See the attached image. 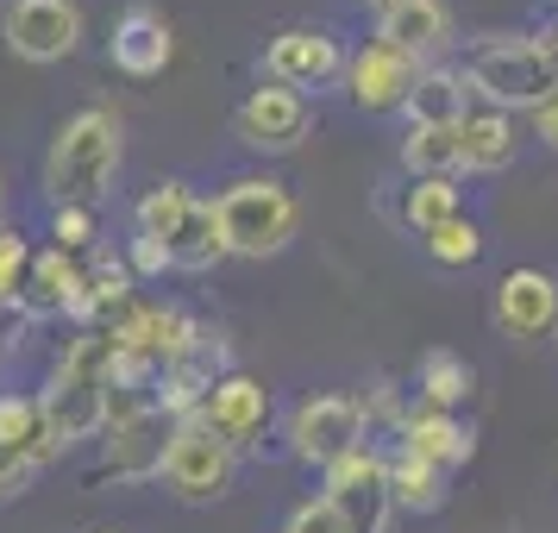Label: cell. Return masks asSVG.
I'll return each mask as SVG.
<instances>
[{
	"label": "cell",
	"instance_id": "cell-1",
	"mask_svg": "<svg viewBox=\"0 0 558 533\" xmlns=\"http://www.w3.org/2000/svg\"><path fill=\"white\" fill-rule=\"evenodd\" d=\"M120 113L113 107H76L57 126L45 152V202L51 207H95L120 177Z\"/></svg>",
	"mask_w": 558,
	"mask_h": 533
},
{
	"label": "cell",
	"instance_id": "cell-2",
	"mask_svg": "<svg viewBox=\"0 0 558 533\" xmlns=\"http://www.w3.org/2000/svg\"><path fill=\"white\" fill-rule=\"evenodd\" d=\"M214 214H220V239H227V257H270L295 239V220L302 207L289 195V182L277 177H239L214 195Z\"/></svg>",
	"mask_w": 558,
	"mask_h": 533
},
{
	"label": "cell",
	"instance_id": "cell-3",
	"mask_svg": "<svg viewBox=\"0 0 558 533\" xmlns=\"http://www.w3.org/2000/svg\"><path fill=\"white\" fill-rule=\"evenodd\" d=\"M464 88L471 95H483V101L496 107V113H508V107H546L558 95V76L553 63H546V51H539V38H483L477 51L464 57Z\"/></svg>",
	"mask_w": 558,
	"mask_h": 533
},
{
	"label": "cell",
	"instance_id": "cell-4",
	"mask_svg": "<svg viewBox=\"0 0 558 533\" xmlns=\"http://www.w3.org/2000/svg\"><path fill=\"white\" fill-rule=\"evenodd\" d=\"M157 477H163V489L177 502H220L232 489V477H239V452L214 427H202V421H177Z\"/></svg>",
	"mask_w": 558,
	"mask_h": 533
},
{
	"label": "cell",
	"instance_id": "cell-5",
	"mask_svg": "<svg viewBox=\"0 0 558 533\" xmlns=\"http://www.w3.org/2000/svg\"><path fill=\"white\" fill-rule=\"evenodd\" d=\"M364 439H371V427H364L357 396H307V402L289 414V452L302 458V464H314V471L339 464V458L357 452Z\"/></svg>",
	"mask_w": 558,
	"mask_h": 533
},
{
	"label": "cell",
	"instance_id": "cell-6",
	"mask_svg": "<svg viewBox=\"0 0 558 533\" xmlns=\"http://www.w3.org/2000/svg\"><path fill=\"white\" fill-rule=\"evenodd\" d=\"M327 502L345 514L352 533H389V477H383V452L364 439L357 452H345L339 464H327Z\"/></svg>",
	"mask_w": 558,
	"mask_h": 533
},
{
	"label": "cell",
	"instance_id": "cell-7",
	"mask_svg": "<svg viewBox=\"0 0 558 533\" xmlns=\"http://www.w3.org/2000/svg\"><path fill=\"white\" fill-rule=\"evenodd\" d=\"M0 32L20 63H63L82 45V7L76 0H13Z\"/></svg>",
	"mask_w": 558,
	"mask_h": 533
},
{
	"label": "cell",
	"instance_id": "cell-8",
	"mask_svg": "<svg viewBox=\"0 0 558 533\" xmlns=\"http://www.w3.org/2000/svg\"><path fill=\"white\" fill-rule=\"evenodd\" d=\"M38 414H45V439L63 458L82 439H101L107 433V383L101 377H70L51 371V383L38 389Z\"/></svg>",
	"mask_w": 558,
	"mask_h": 533
},
{
	"label": "cell",
	"instance_id": "cell-9",
	"mask_svg": "<svg viewBox=\"0 0 558 533\" xmlns=\"http://www.w3.org/2000/svg\"><path fill=\"white\" fill-rule=\"evenodd\" d=\"M264 76L277 82V88H295V95L302 88H327V82L345 76V51L320 26H289L264 45Z\"/></svg>",
	"mask_w": 558,
	"mask_h": 533
},
{
	"label": "cell",
	"instance_id": "cell-10",
	"mask_svg": "<svg viewBox=\"0 0 558 533\" xmlns=\"http://www.w3.org/2000/svg\"><path fill=\"white\" fill-rule=\"evenodd\" d=\"M170 414L163 408H145V414H132L120 427L101 433V464H95V483H151L163 471V446H170Z\"/></svg>",
	"mask_w": 558,
	"mask_h": 533
},
{
	"label": "cell",
	"instance_id": "cell-11",
	"mask_svg": "<svg viewBox=\"0 0 558 533\" xmlns=\"http://www.w3.org/2000/svg\"><path fill=\"white\" fill-rule=\"evenodd\" d=\"M195 421L220 433L232 452H245V446H257L264 427H270V389H264L252 371H227V377H214V389L202 396Z\"/></svg>",
	"mask_w": 558,
	"mask_h": 533
},
{
	"label": "cell",
	"instance_id": "cell-12",
	"mask_svg": "<svg viewBox=\"0 0 558 533\" xmlns=\"http://www.w3.org/2000/svg\"><path fill=\"white\" fill-rule=\"evenodd\" d=\"M177 57V38H170V20L157 13L151 0H132L126 13L113 20V38H107V63L132 82H151L170 70Z\"/></svg>",
	"mask_w": 558,
	"mask_h": 533
},
{
	"label": "cell",
	"instance_id": "cell-13",
	"mask_svg": "<svg viewBox=\"0 0 558 533\" xmlns=\"http://www.w3.org/2000/svg\"><path fill=\"white\" fill-rule=\"evenodd\" d=\"M496 332L521 339V346L553 339L558 332V277H546V270H508L496 282Z\"/></svg>",
	"mask_w": 558,
	"mask_h": 533
},
{
	"label": "cell",
	"instance_id": "cell-14",
	"mask_svg": "<svg viewBox=\"0 0 558 533\" xmlns=\"http://www.w3.org/2000/svg\"><path fill=\"white\" fill-rule=\"evenodd\" d=\"M414 76H421V63L377 45V38L345 57V88H352L357 113H402L408 95H414Z\"/></svg>",
	"mask_w": 558,
	"mask_h": 533
},
{
	"label": "cell",
	"instance_id": "cell-15",
	"mask_svg": "<svg viewBox=\"0 0 558 533\" xmlns=\"http://www.w3.org/2000/svg\"><path fill=\"white\" fill-rule=\"evenodd\" d=\"M232 132H239V145H252V152H295L307 138V95L295 88H252L239 113H232Z\"/></svg>",
	"mask_w": 558,
	"mask_h": 533
},
{
	"label": "cell",
	"instance_id": "cell-16",
	"mask_svg": "<svg viewBox=\"0 0 558 533\" xmlns=\"http://www.w3.org/2000/svg\"><path fill=\"white\" fill-rule=\"evenodd\" d=\"M82 289H88V270H82L70 252H57V245H45V252H32V270H26V289H20V320H76L82 327Z\"/></svg>",
	"mask_w": 558,
	"mask_h": 533
},
{
	"label": "cell",
	"instance_id": "cell-17",
	"mask_svg": "<svg viewBox=\"0 0 558 533\" xmlns=\"http://www.w3.org/2000/svg\"><path fill=\"white\" fill-rule=\"evenodd\" d=\"M446 38H452L446 0H396V7L377 13V45L414 57V63H427L433 51H446Z\"/></svg>",
	"mask_w": 558,
	"mask_h": 533
},
{
	"label": "cell",
	"instance_id": "cell-18",
	"mask_svg": "<svg viewBox=\"0 0 558 533\" xmlns=\"http://www.w3.org/2000/svg\"><path fill=\"white\" fill-rule=\"evenodd\" d=\"M396 439H402L414 458L439 464V471H452V464H471V452H477V433L464 427L458 414H439V408H408L402 427H396Z\"/></svg>",
	"mask_w": 558,
	"mask_h": 533
},
{
	"label": "cell",
	"instance_id": "cell-19",
	"mask_svg": "<svg viewBox=\"0 0 558 533\" xmlns=\"http://www.w3.org/2000/svg\"><path fill=\"white\" fill-rule=\"evenodd\" d=\"M163 252H170V270H214V264L227 257V239H220V214H214V202L195 195V202L182 207V220L170 227Z\"/></svg>",
	"mask_w": 558,
	"mask_h": 533
},
{
	"label": "cell",
	"instance_id": "cell-20",
	"mask_svg": "<svg viewBox=\"0 0 558 533\" xmlns=\"http://www.w3.org/2000/svg\"><path fill=\"white\" fill-rule=\"evenodd\" d=\"M458 145H464V170H477V177L508 170V163H514V152H521L514 120H508V113H496V107L464 113V120H458Z\"/></svg>",
	"mask_w": 558,
	"mask_h": 533
},
{
	"label": "cell",
	"instance_id": "cell-21",
	"mask_svg": "<svg viewBox=\"0 0 558 533\" xmlns=\"http://www.w3.org/2000/svg\"><path fill=\"white\" fill-rule=\"evenodd\" d=\"M383 477H389V502L408 508V514H433V508L446 502V471L427 464V458H414L408 446L383 458Z\"/></svg>",
	"mask_w": 558,
	"mask_h": 533
},
{
	"label": "cell",
	"instance_id": "cell-22",
	"mask_svg": "<svg viewBox=\"0 0 558 533\" xmlns=\"http://www.w3.org/2000/svg\"><path fill=\"white\" fill-rule=\"evenodd\" d=\"M471 389H477L471 364H464L458 352H446V346H433V352L421 358V371H414V396H421V408H439V414H458V408L471 402Z\"/></svg>",
	"mask_w": 558,
	"mask_h": 533
},
{
	"label": "cell",
	"instance_id": "cell-23",
	"mask_svg": "<svg viewBox=\"0 0 558 533\" xmlns=\"http://www.w3.org/2000/svg\"><path fill=\"white\" fill-rule=\"evenodd\" d=\"M464 76L458 70H421L414 76V95H408V126H458L464 120Z\"/></svg>",
	"mask_w": 558,
	"mask_h": 533
},
{
	"label": "cell",
	"instance_id": "cell-24",
	"mask_svg": "<svg viewBox=\"0 0 558 533\" xmlns=\"http://www.w3.org/2000/svg\"><path fill=\"white\" fill-rule=\"evenodd\" d=\"M0 446L7 452H26L38 471L51 464V439H45V414H38V396H20V389H0Z\"/></svg>",
	"mask_w": 558,
	"mask_h": 533
},
{
	"label": "cell",
	"instance_id": "cell-25",
	"mask_svg": "<svg viewBox=\"0 0 558 533\" xmlns=\"http://www.w3.org/2000/svg\"><path fill=\"white\" fill-rule=\"evenodd\" d=\"M402 163H408V177H464L458 126H408Z\"/></svg>",
	"mask_w": 558,
	"mask_h": 533
},
{
	"label": "cell",
	"instance_id": "cell-26",
	"mask_svg": "<svg viewBox=\"0 0 558 533\" xmlns=\"http://www.w3.org/2000/svg\"><path fill=\"white\" fill-rule=\"evenodd\" d=\"M452 214H464L458 177H414L402 189V227L408 232H433L439 220H452Z\"/></svg>",
	"mask_w": 558,
	"mask_h": 533
},
{
	"label": "cell",
	"instance_id": "cell-27",
	"mask_svg": "<svg viewBox=\"0 0 558 533\" xmlns=\"http://www.w3.org/2000/svg\"><path fill=\"white\" fill-rule=\"evenodd\" d=\"M195 202V189H189V182H157V189H145V195H138V207H132V232H138V239H170V227H177L182 220V207Z\"/></svg>",
	"mask_w": 558,
	"mask_h": 533
},
{
	"label": "cell",
	"instance_id": "cell-28",
	"mask_svg": "<svg viewBox=\"0 0 558 533\" xmlns=\"http://www.w3.org/2000/svg\"><path fill=\"white\" fill-rule=\"evenodd\" d=\"M421 245H427L433 264H477L483 257V227L471 220V214H452V220H439L433 232H421Z\"/></svg>",
	"mask_w": 558,
	"mask_h": 533
},
{
	"label": "cell",
	"instance_id": "cell-29",
	"mask_svg": "<svg viewBox=\"0 0 558 533\" xmlns=\"http://www.w3.org/2000/svg\"><path fill=\"white\" fill-rule=\"evenodd\" d=\"M26 270H32V245L20 227H0V314L20 307V289H26Z\"/></svg>",
	"mask_w": 558,
	"mask_h": 533
},
{
	"label": "cell",
	"instance_id": "cell-30",
	"mask_svg": "<svg viewBox=\"0 0 558 533\" xmlns=\"http://www.w3.org/2000/svg\"><path fill=\"white\" fill-rule=\"evenodd\" d=\"M95 239H101V220H95V207H51V245L57 252H95Z\"/></svg>",
	"mask_w": 558,
	"mask_h": 533
},
{
	"label": "cell",
	"instance_id": "cell-31",
	"mask_svg": "<svg viewBox=\"0 0 558 533\" xmlns=\"http://www.w3.org/2000/svg\"><path fill=\"white\" fill-rule=\"evenodd\" d=\"M120 264L132 270V282H151V277L170 270V252H163V239H138V232H132L126 252H120Z\"/></svg>",
	"mask_w": 558,
	"mask_h": 533
},
{
	"label": "cell",
	"instance_id": "cell-32",
	"mask_svg": "<svg viewBox=\"0 0 558 533\" xmlns=\"http://www.w3.org/2000/svg\"><path fill=\"white\" fill-rule=\"evenodd\" d=\"M282 533H352V528H345V514H339L327 496H314V502H302L282 521Z\"/></svg>",
	"mask_w": 558,
	"mask_h": 533
},
{
	"label": "cell",
	"instance_id": "cell-33",
	"mask_svg": "<svg viewBox=\"0 0 558 533\" xmlns=\"http://www.w3.org/2000/svg\"><path fill=\"white\" fill-rule=\"evenodd\" d=\"M32 477H38V464H32L26 452H7L0 446V502H13V496H26Z\"/></svg>",
	"mask_w": 558,
	"mask_h": 533
},
{
	"label": "cell",
	"instance_id": "cell-34",
	"mask_svg": "<svg viewBox=\"0 0 558 533\" xmlns=\"http://www.w3.org/2000/svg\"><path fill=\"white\" fill-rule=\"evenodd\" d=\"M533 126H539V138H546V145L558 152V95H553L546 107H533Z\"/></svg>",
	"mask_w": 558,
	"mask_h": 533
},
{
	"label": "cell",
	"instance_id": "cell-35",
	"mask_svg": "<svg viewBox=\"0 0 558 533\" xmlns=\"http://www.w3.org/2000/svg\"><path fill=\"white\" fill-rule=\"evenodd\" d=\"M539 38V51H546V63H553V76H558V26L553 32H533Z\"/></svg>",
	"mask_w": 558,
	"mask_h": 533
},
{
	"label": "cell",
	"instance_id": "cell-36",
	"mask_svg": "<svg viewBox=\"0 0 558 533\" xmlns=\"http://www.w3.org/2000/svg\"><path fill=\"white\" fill-rule=\"evenodd\" d=\"M371 7H377V13H383V7H396V0H371Z\"/></svg>",
	"mask_w": 558,
	"mask_h": 533
},
{
	"label": "cell",
	"instance_id": "cell-37",
	"mask_svg": "<svg viewBox=\"0 0 558 533\" xmlns=\"http://www.w3.org/2000/svg\"><path fill=\"white\" fill-rule=\"evenodd\" d=\"M95 533H126V528H95Z\"/></svg>",
	"mask_w": 558,
	"mask_h": 533
},
{
	"label": "cell",
	"instance_id": "cell-38",
	"mask_svg": "<svg viewBox=\"0 0 558 533\" xmlns=\"http://www.w3.org/2000/svg\"><path fill=\"white\" fill-rule=\"evenodd\" d=\"M0 352H7V339H0Z\"/></svg>",
	"mask_w": 558,
	"mask_h": 533
},
{
	"label": "cell",
	"instance_id": "cell-39",
	"mask_svg": "<svg viewBox=\"0 0 558 533\" xmlns=\"http://www.w3.org/2000/svg\"><path fill=\"white\" fill-rule=\"evenodd\" d=\"M553 7H558V0H553Z\"/></svg>",
	"mask_w": 558,
	"mask_h": 533
}]
</instances>
